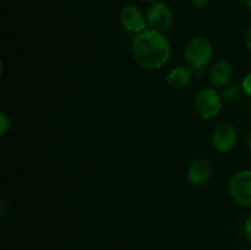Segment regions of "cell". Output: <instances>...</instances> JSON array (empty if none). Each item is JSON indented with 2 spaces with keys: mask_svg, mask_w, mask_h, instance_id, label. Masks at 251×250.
<instances>
[{
  "mask_svg": "<svg viewBox=\"0 0 251 250\" xmlns=\"http://www.w3.org/2000/svg\"><path fill=\"white\" fill-rule=\"evenodd\" d=\"M171 53V42L162 32L147 28L132 39V55L145 69H161L169 60Z\"/></svg>",
  "mask_w": 251,
  "mask_h": 250,
  "instance_id": "1",
  "label": "cell"
},
{
  "mask_svg": "<svg viewBox=\"0 0 251 250\" xmlns=\"http://www.w3.org/2000/svg\"><path fill=\"white\" fill-rule=\"evenodd\" d=\"M213 55L212 43L206 37L198 36L194 37L186 44L184 56L185 61L191 70H202Z\"/></svg>",
  "mask_w": 251,
  "mask_h": 250,
  "instance_id": "2",
  "label": "cell"
},
{
  "mask_svg": "<svg viewBox=\"0 0 251 250\" xmlns=\"http://www.w3.org/2000/svg\"><path fill=\"white\" fill-rule=\"evenodd\" d=\"M194 107L202 119H213L222 110V98L215 88H203L196 95Z\"/></svg>",
  "mask_w": 251,
  "mask_h": 250,
  "instance_id": "3",
  "label": "cell"
},
{
  "mask_svg": "<svg viewBox=\"0 0 251 250\" xmlns=\"http://www.w3.org/2000/svg\"><path fill=\"white\" fill-rule=\"evenodd\" d=\"M230 196L242 206H251V169L237 172L228 185Z\"/></svg>",
  "mask_w": 251,
  "mask_h": 250,
  "instance_id": "4",
  "label": "cell"
},
{
  "mask_svg": "<svg viewBox=\"0 0 251 250\" xmlns=\"http://www.w3.org/2000/svg\"><path fill=\"white\" fill-rule=\"evenodd\" d=\"M146 20L150 28L164 33L173 24V12L169 5L163 1H158L149 7Z\"/></svg>",
  "mask_w": 251,
  "mask_h": 250,
  "instance_id": "5",
  "label": "cell"
},
{
  "mask_svg": "<svg viewBox=\"0 0 251 250\" xmlns=\"http://www.w3.org/2000/svg\"><path fill=\"white\" fill-rule=\"evenodd\" d=\"M238 141L237 129L230 123H220L213 129L212 132V146L218 152L230 151Z\"/></svg>",
  "mask_w": 251,
  "mask_h": 250,
  "instance_id": "6",
  "label": "cell"
},
{
  "mask_svg": "<svg viewBox=\"0 0 251 250\" xmlns=\"http://www.w3.org/2000/svg\"><path fill=\"white\" fill-rule=\"evenodd\" d=\"M120 22L126 31L132 33H141L147 29L146 16L136 5H126L120 11Z\"/></svg>",
  "mask_w": 251,
  "mask_h": 250,
  "instance_id": "7",
  "label": "cell"
},
{
  "mask_svg": "<svg viewBox=\"0 0 251 250\" xmlns=\"http://www.w3.org/2000/svg\"><path fill=\"white\" fill-rule=\"evenodd\" d=\"M186 176L193 185H203L212 178V167L205 159H196L189 166Z\"/></svg>",
  "mask_w": 251,
  "mask_h": 250,
  "instance_id": "8",
  "label": "cell"
},
{
  "mask_svg": "<svg viewBox=\"0 0 251 250\" xmlns=\"http://www.w3.org/2000/svg\"><path fill=\"white\" fill-rule=\"evenodd\" d=\"M233 76V66L230 61L220 59L212 65L210 70V82L215 87L228 86Z\"/></svg>",
  "mask_w": 251,
  "mask_h": 250,
  "instance_id": "9",
  "label": "cell"
},
{
  "mask_svg": "<svg viewBox=\"0 0 251 250\" xmlns=\"http://www.w3.org/2000/svg\"><path fill=\"white\" fill-rule=\"evenodd\" d=\"M191 81V69L186 66H176L172 69L167 76V83L173 90H181L188 87Z\"/></svg>",
  "mask_w": 251,
  "mask_h": 250,
  "instance_id": "10",
  "label": "cell"
},
{
  "mask_svg": "<svg viewBox=\"0 0 251 250\" xmlns=\"http://www.w3.org/2000/svg\"><path fill=\"white\" fill-rule=\"evenodd\" d=\"M242 93L243 92V88L242 86H238V85H228L227 87L223 90L222 96H223V100L228 103H234L242 97Z\"/></svg>",
  "mask_w": 251,
  "mask_h": 250,
  "instance_id": "11",
  "label": "cell"
},
{
  "mask_svg": "<svg viewBox=\"0 0 251 250\" xmlns=\"http://www.w3.org/2000/svg\"><path fill=\"white\" fill-rule=\"evenodd\" d=\"M242 88H243V92H244L245 95L251 97V73L247 74L245 77L243 78Z\"/></svg>",
  "mask_w": 251,
  "mask_h": 250,
  "instance_id": "12",
  "label": "cell"
},
{
  "mask_svg": "<svg viewBox=\"0 0 251 250\" xmlns=\"http://www.w3.org/2000/svg\"><path fill=\"white\" fill-rule=\"evenodd\" d=\"M0 118H1V135H4L5 131H6L7 127H9V125H10V120L7 119L6 114L2 112H1V114H0Z\"/></svg>",
  "mask_w": 251,
  "mask_h": 250,
  "instance_id": "13",
  "label": "cell"
},
{
  "mask_svg": "<svg viewBox=\"0 0 251 250\" xmlns=\"http://www.w3.org/2000/svg\"><path fill=\"white\" fill-rule=\"evenodd\" d=\"M189 1H190L195 7H199V9L206 7L210 4V0H189Z\"/></svg>",
  "mask_w": 251,
  "mask_h": 250,
  "instance_id": "14",
  "label": "cell"
},
{
  "mask_svg": "<svg viewBox=\"0 0 251 250\" xmlns=\"http://www.w3.org/2000/svg\"><path fill=\"white\" fill-rule=\"evenodd\" d=\"M244 230H245V235H247V238L251 242V215L247 218V221H245Z\"/></svg>",
  "mask_w": 251,
  "mask_h": 250,
  "instance_id": "15",
  "label": "cell"
},
{
  "mask_svg": "<svg viewBox=\"0 0 251 250\" xmlns=\"http://www.w3.org/2000/svg\"><path fill=\"white\" fill-rule=\"evenodd\" d=\"M245 44H247L248 49L251 51V24L247 28V31H245Z\"/></svg>",
  "mask_w": 251,
  "mask_h": 250,
  "instance_id": "16",
  "label": "cell"
},
{
  "mask_svg": "<svg viewBox=\"0 0 251 250\" xmlns=\"http://www.w3.org/2000/svg\"><path fill=\"white\" fill-rule=\"evenodd\" d=\"M142 1H144V2H146V4H150V5H152V4H156V2H158L159 0H142Z\"/></svg>",
  "mask_w": 251,
  "mask_h": 250,
  "instance_id": "17",
  "label": "cell"
},
{
  "mask_svg": "<svg viewBox=\"0 0 251 250\" xmlns=\"http://www.w3.org/2000/svg\"><path fill=\"white\" fill-rule=\"evenodd\" d=\"M245 5L249 10H251V0H245Z\"/></svg>",
  "mask_w": 251,
  "mask_h": 250,
  "instance_id": "18",
  "label": "cell"
},
{
  "mask_svg": "<svg viewBox=\"0 0 251 250\" xmlns=\"http://www.w3.org/2000/svg\"><path fill=\"white\" fill-rule=\"evenodd\" d=\"M248 145H249V150H250V152H251V134H250V136H249V140H248Z\"/></svg>",
  "mask_w": 251,
  "mask_h": 250,
  "instance_id": "19",
  "label": "cell"
}]
</instances>
